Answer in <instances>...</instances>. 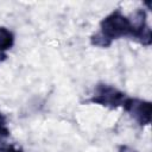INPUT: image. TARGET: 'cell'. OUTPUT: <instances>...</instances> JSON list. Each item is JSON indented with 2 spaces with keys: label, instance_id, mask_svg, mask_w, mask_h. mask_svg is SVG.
I'll list each match as a JSON object with an SVG mask.
<instances>
[{
  "label": "cell",
  "instance_id": "1",
  "mask_svg": "<svg viewBox=\"0 0 152 152\" xmlns=\"http://www.w3.org/2000/svg\"><path fill=\"white\" fill-rule=\"evenodd\" d=\"M100 28L101 31L93 34L90 38L91 45L99 48H108L113 40L121 37L132 38L134 33L131 19L124 15L120 10H115L106 18H103L100 23Z\"/></svg>",
  "mask_w": 152,
  "mask_h": 152
},
{
  "label": "cell",
  "instance_id": "2",
  "mask_svg": "<svg viewBox=\"0 0 152 152\" xmlns=\"http://www.w3.org/2000/svg\"><path fill=\"white\" fill-rule=\"evenodd\" d=\"M125 100H126V95L122 91H120L113 86L100 83L96 86L94 95L88 101L91 103L101 104V106L114 109L122 106Z\"/></svg>",
  "mask_w": 152,
  "mask_h": 152
},
{
  "label": "cell",
  "instance_id": "3",
  "mask_svg": "<svg viewBox=\"0 0 152 152\" xmlns=\"http://www.w3.org/2000/svg\"><path fill=\"white\" fill-rule=\"evenodd\" d=\"M122 107L140 126H145L151 122L152 106L150 101L137 97H126Z\"/></svg>",
  "mask_w": 152,
  "mask_h": 152
},
{
  "label": "cell",
  "instance_id": "4",
  "mask_svg": "<svg viewBox=\"0 0 152 152\" xmlns=\"http://www.w3.org/2000/svg\"><path fill=\"white\" fill-rule=\"evenodd\" d=\"M14 44L13 33L6 27H0V52H5Z\"/></svg>",
  "mask_w": 152,
  "mask_h": 152
},
{
  "label": "cell",
  "instance_id": "5",
  "mask_svg": "<svg viewBox=\"0 0 152 152\" xmlns=\"http://www.w3.org/2000/svg\"><path fill=\"white\" fill-rule=\"evenodd\" d=\"M8 135H10V131L6 126V119L0 113V141H2V139L7 138Z\"/></svg>",
  "mask_w": 152,
  "mask_h": 152
},
{
  "label": "cell",
  "instance_id": "6",
  "mask_svg": "<svg viewBox=\"0 0 152 152\" xmlns=\"http://www.w3.org/2000/svg\"><path fill=\"white\" fill-rule=\"evenodd\" d=\"M0 152H23L20 150H17L14 148L12 145H6V144H2L1 141V146H0Z\"/></svg>",
  "mask_w": 152,
  "mask_h": 152
},
{
  "label": "cell",
  "instance_id": "7",
  "mask_svg": "<svg viewBox=\"0 0 152 152\" xmlns=\"http://www.w3.org/2000/svg\"><path fill=\"white\" fill-rule=\"evenodd\" d=\"M6 58H7V55L5 52H0V63H2Z\"/></svg>",
  "mask_w": 152,
  "mask_h": 152
}]
</instances>
